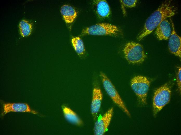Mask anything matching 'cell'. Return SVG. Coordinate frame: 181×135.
Wrapping results in <instances>:
<instances>
[{
    "label": "cell",
    "instance_id": "obj_1",
    "mask_svg": "<svg viewBox=\"0 0 181 135\" xmlns=\"http://www.w3.org/2000/svg\"><path fill=\"white\" fill-rule=\"evenodd\" d=\"M176 11L170 1L163 3L146 19L143 29L137 36V39L140 41L150 34L162 21L173 16Z\"/></svg>",
    "mask_w": 181,
    "mask_h": 135
},
{
    "label": "cell",
    "instance_id": "obj_2",
    "mask_svg": "<svg viewBox=\"0 0 181 135\" xmlns=\"http://www.w3.org/2000/svg\"><path fill=\"white\" fill-rule=\"evenodd\" d=\"M122 34L121 30L118 27L105 23H99L83 29L81 33L82 36L86 35L118 36Z\"/></svg>",
    "mask_w": 181,
    "mask_h": 135
},
{
    "label": "cell",
    "instance_id": "obj_3",
    "mask_svg": "<svg viewBox=\"0 0 181 135\" xmlns=\"http://www.w3.org/2000/svg\"><path fill=\"white\" fill-rule=\"evenodd\" d=\"M123 51L126 59L131 63H141L146 57L142 45L133 42L127 43L124 47Z\"/></svg>",
    "mask_w": 181,
    "mask_h": 135
},
{
    "label": "cell",
    "instance_id": "obj_4",
    "mask_svg": "<svg viewBox=\"0 0 181 135\" xmlns=\"http://www.w3.org/2000/svg\"><path fill=\"white\" fill-rule=\"evenodd\" d=\"M171 84L165 83L160 87L154 92L153 100V112L156 115L170 102L171 94Z\"/></svg>",
    "mask_w": 181,
    "mask_h": 135
},
{
    "label": "cell",
    "instance_id": "obj_5",
    "mask_svg": "<svg viewBox=\"0 0 181 135\" xmlns=\"http://www.w3.org/2000/svg\"><path fill=\"white\" fill-rule=\"evenodd\" d=\"M100 76L104 88L108 95L114 103L128 116L131 115L124 102L112 82L103 73L101 72Z\"/></svg>",
    "mask_w": 181,
    "mask_h": 135
},
{
    "label": "cell",
    "instance_id": "obj_6",
    "mask_svg": "<svg viewBox=\"0 0 181 135\" xmlns=\"http://www.w3.org/2000/svg\"><path fill=\"white\" fill-rule=\"evenodd\" d=\"M150 84L149 80L141 76H135L131 80L132 89L143 104H146V97Z\"/></svg>",
    "mask_w": 181,
    "mask_h": 135
},
{
    "label": "cell",
    "instance_id": "obj_7",
    "mask_svg": "<svg viewBox=\"0 0 181 135\" xmlns=\"http://www.w3.org/2000/svg\"><path fill=\"white\" fill-rule=\"evenodd\" d=\"M2 111L1 115L4 116L11 112H29L37 114L38 112L32 109L29 105L25 103H4L2 104Z\"/></svg>",
    "mask_w": 181,
    "mask_h": 135
},
{
    "label": "cell",
    "instance_id": "obj_8",
    "mask_svg": "<svg viewBox=\"0 0 181 135\" xmlns=\"http://www.w3.org/2000/svg\"><path fill=\"white\" fill-rule=\"evenodd\" d=\"M113 108L111 107L95 122L94 131L96 135H103L106 131L113 115Z\"/></svg>",
    "mask_w": 181,
    "mask_h": 135
},
{
    "label": "cell",
    "instance_id": "obj_9",
    "mask_svg": "<svg viewBox=\"0 0 181 135\" xmlns=\"http://www.w3.org/2000/svg\"><path fill=\"white\" fill-rule=\"evenodd\" d=\"M171 22L172 30L171 35L169 39V49L171 53L181 58V37L176 33L173 23L172 21Z\"/></svg>",
    "mask_w": 181,
    "mask_h": 135
},
{
    "label": "cell",
    "instance_id": "obj_10",
    "mask_svg": "<svg viewBox=\"0 0 181 135\" xmlns=\"http://www.w3.org/2000/svg\"><path fill=\"white\" fill-rule=\"evenodd\" d=\"M102 99L101 90L98 87L94 88L90 106L91 114L94 120H95L99 111Z\"/></svg>",
    "mask_w": 181,
    "mask_h": 135
},
{
    "label": "cell",
    "instance_id": "obj_11",
    "mask_svg": "<svg viewBox=\"0 0 181 135\" xmlns=\"http://www.w3.org/2000/svg\"><path fill=\"white\" fill-rule=\"evenodd\" d=\"M171 33L170 24L166 19L162 21L156 28V34L160 40L169 39Z\"/></svg>",
    "mask_w": 181,
    "mask_h": 135
},
{
    "label": "cell",
    "instance_id": "obj_12",
    "mask_svg": "<svg viewBox=\"0 0 181 135\" xmlns=\"http://www.w3.org/2000/svg\"><path fill=\"white\" fill-rule=\"evenodd\" d=\"M93 4L96 12L99 17L104 19L109 16L111 14L110 8L106 1L95 0L93 1Z\"/></svg>",
    "mask_w": 181,
    "mask_h": 135
},
{
    "label": "cell",
    "instance_id": "obj_13",
    "mask_svg": "<svg viewBox=\"0 0 181 135\" xmlns=\"http://www.w3.org/2000/svg\"><path fill=\"white\" fill-rule=\"evenodd\" d=\"M60 12L64 20L68 24L73 23L77 16V13L75 9L68 5H64L62 6Z\"/></svg>",
    "mask_w": 181,
    "mask_h": 135
},
{
    "label": "cell",
    "instance_id": "obj_14",
    "mask_svg": "<svg viewBox=\"0 0 181 135\" xmlns=\"http://www.w3.org/2000/svg\"><path fill=\"white\" fill-rule=\"evenodd\" d=\"M62 108L64 117L68 122L78 126L82 125V121L73 110L64 105H63Z\"/></svg>",
    "mask_w": 181,
    "mask_h": 135
},
{
    "label": "cell",
    "instance_id": "obj_15",
    "mask_svg": "<svg viewBox=\"0 0 181 135\" xmlns=\"http://www.w3.org/2000/svg\"><path fill=\"white\" fill-rule=\"evenodd\" d=\"M20 35L23 37L28 36L31 33L32 25L28 21L25 19L21 21L18 26Z\"/></svg>",
    "mask_w": 181,
    "mask_h": 135
},
{
    "label": "cell",
    "instance_id": "obj_16",
    "mask_svg": "<svg viewBox=\"0 0 181 135\" xmlns=\"http://www.w3.org/2000/svg\"><path fill=\"white\" fill-rule=\"evenodd\" d=\"M71 42L75 51L78 55L84 54L85 52V46L82 40L80 37H73Z\"/></svg>",
    "mask_w": 181,
    "mask_h": 135
},
{
    "label": "cell",
    "instance_id": "obj_17",
    "mask_svg": "<svg viewBox=\"0 0 181 135\" xmlns=\"http://www.w3.org/2000/svg\"><path fill=\"white\" fill-rule=\"evenodd\" d=\"M122 6L129 8H132L136 5L137 0H120Z\"/></svg>",
    "mask_w": 181,
    "mask_h": 135
},
{
    "label": "cell",
    "instance_id": "obj_18",
    "mask_svg": "<svg viewBox=\"0 0 181 135\" xmlns=\"http://www.w3.org/2000/svg\"><path fill=\"white\" fill-rule=\"evenodd\" d=\"M181 68L179 67L178 69L177 74V81L178 88L180 93L181 92Z\"/></svg>",
    "mask_w": 181,
    "mask_h": 135
}]
</instances>
